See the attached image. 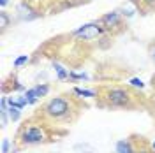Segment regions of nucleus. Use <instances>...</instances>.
Wrapping results in <instances>:
<instances>
[{"label": "nucleus", "mask_w": 155, "mask_h": 153, "mask_svg": "<svg viewBox=\"0 0 155 153\" xmlns=\"http://www.w3.org/2000/svg\"><path fill=\"white\" fill-rule=\"evenodd\" d=\"M44 111H46V115L51 116V118H62V116L67 115V111H69V102L65 100V99L55 97V99H51L48 104H46Z\"/></svg>", "instance_id": "obj_1"}, {"label": "nucleus", "mask_w": 155, "mask_h": 153, "mask_svg": "<svg viewBox=\"0 0 155 153\" xmlns=\"http://www.w3.org/2000/svg\"><path fill=\"white\" fill-rule=\"evenodd\" d=\"M106 99L111 106H127L129 100H130V95H129V92H125V90L115 88V90H111V92L107 93Z\"/></svg>", "instance_id": "obj_2"}, {"label": "nucleus", "mask_w": 155, "mask_h": 153, "mask_svg": "<svg viewBox=\"0 0 155 153\" xmlns=\"http://www.w3.org/2000/svg\"><path fill=\"white\" fill-rule=\"evenodd\" d=\"M42 139H44V132H42L41 127H28L21 135V141L25 144H37Z\"/></svg>", "instance_id": "obj_3"}, {"label": "nucleus", "mask_w": 155, "mask_h": 153, "mask_svg": "<svg viewBox=\"0 0 155 153\" xmlns=\"http://www.w3.org/2000/svg\"><path fill=\"white\" fill-rule=\"evenodd\" d=\"M101 32H102L101 25H97V23H88V25H83L81 28H78L76 32H74V35H78V37H83V39H87V41H90V39L97 37Z\"/></svg>", "instance_id": "obj_4"}, {"label": "nucleus", "mask_w": 155, "mask_h": 153, "mask_svg": "<svg viewBox=\"0 0 155 153\" xmlns=\"http://www.w3.org/2000/svg\"><path fill=\"white\" fill-rule=\"evenodd\" d=\"M101 21H102L106 27H116V25H120V14H118V12H107V14L102 16Z\"/></svg>", "instance_id": "obj_5"}, {"label": "nucleus", "mask_w": 155, "mask_h": 153, "mask_svg": "<svg viewBox=\"0 0 155 153\" xmlns=\"http://www.w3.org/2000/svg\"><path fill=\"white\" fill-rule=\"evenodd\" d=\"M116 153H136L129 141H118L116 143Z\"/></svg>", "instance_id": "obj_6"}, {"label": "nucleus", "mask_w": 155, "mask_h": 153, "mask_svg": "<svg viewBox=\"0 0 155 153\" xmlns=\"http://www.w3.org/2000/svg\"><path fill=\"white\" fill-rule=\"evenodd\" d=\"M25 97H27L28 104H34V102H35V100L39 99V93H37V90H35V88H32V90H27Z\"/></svg>", "instance_id": "obj_7"}, {"label": "nucleus", "mask_w": 155, "mask_h": 153, "mask_svg": "<svg viewBox=\"0 0 155 153\" xmlns=\"http://www.w3.org/2000/svg\"><path fill=\"white\" fill-rule=\"evenodd\" d=\"M55 69H57V72H58V79H65V77L71 76L67 70L62 67V65H58V63H55Z\"/></svg>", "instance_id": "obj_8"}, {"label": "nucleus", "mask_w": 155, "mask_h": 153, "mask_svg": "<svg viewBox=\"0 0 155 153\" xmlns=\"http://www.w3.org/2000/svg\"><path fill=\"white\" fill-rule=\"evenodd\" d=\"M7 111H9L11 120H12V122H18V120H19V109H18V107H9Z\"/></svg>", "instance_id": "obj_9"}, {"label": "nucleus", "mask_w": 155, "mask_h": 153, "mask_svg": "<svg viewBox=\"0 0 155 153\" xmlns=\"http://www.w3.org/2000/svg\"><path fill=\"white\" fill-rule=\"evenodd\" d=\"M74 93L76 95H81V97H94L95 93L90 92V90H81V88H74Z\"/></svg>", "instance_id": "obj_10"}, {"label": "nucleus", "mask_w": 155, "mask_h": 153, "mask_svg": "<svg viewBox=\"0 0 155 153\" xmlns=\"http://www.w3.org/2000/svg\"><path fill=\"white\" fill-rule=\"evenodd\" d=\"M35 90H37V93H39V97H44L46 93H48V90H49V86L48 85H39V86H35Z\"/></svg>", "instance_id": "obj_11"}, {"label": "nucleus", "mask_w": 155, "mask_h": 153, "mask_svg": "<svg viewBox=\"0 0 155 153\" xmlns=\"http://www.w3.org/2000/svg\"><path fill=\"white\" fill-rule=\"evenodd\" d=\"M27 62H28V57H27V55H23V57H19V58L14 60V67H21V65H23V63H27Z\"/></svg>", "instance_id": "obj_12"}, {"label": "nucleus", "mask_w": 155, "mask_h": 153, "mask_svg": "<svg viewBox=\"0 0 155 153\" xmlns=\"http://www.w3.org/2000/svg\"><path fill=\"white\" fill-rule=\"evenodd\" d=\"M7 21H9V19H7V14L2 11V12H0V27L5 28V27H7Z\"/></svg>", "instance_id": "obj_13"}, {"label": "nucleus", "mask_w": 155, "mask_h": 153, "mask_svg": "<svg viewBox=\"0 0 155 153\" xmlns=\"http://www.w3.org/2000/svg\"><path fill=\"white\" fill-rule=\"evenodd\" d=\"M130 85L136 86V88H143V86H145V83H143L141 79H137V77H132V79H130Z\"/></svg>", "instance_id": "obj_14"}, {"label": "nucleus", "mask_w": 155, "mask_h": 153, "mask_svg": "<svg viewBox=\"0 0 155 153\" xmlns=\"http://www.w3.org/2000/svg\"><path fill=\"white\" fill-rule=\"evenodd\" d=\"M7 151H9V141L4 139V141H2V153H7Z\"/></svg>", "instance_id": "obj_15"}, {"label": "nucleus", "mask_w": 155, "mask_h": 153, "mask_svg": "<svg viewBox=\"0 0 155 153\" xmlns=\"http://www.w3.org/2000/svg\"><path fill=\"white\" fill-rule=\"evenodd\" d=\"M71 77H72V79H87L85 74H71Z\"/></svg>", "instance_id": "obj_16"}, {"label": "nucleus", "mask_w": 155, "mask_h": 153, "mask_svg": "<svg viewBox=\"0 0 155 153\" xmlns=\"http://www.w3.org/2000/svg\"><path fill=\"white\" fill-rule=\"evenodd\" d=\"M0 5H2V7H5V5H7V0H0Z\"/></svg>", "instance_id": "obj_17"}, {"label": "nucleus", "mask_w": 155, "mask_h": 153, "mask_svg": "<svg viewBox=\"0 0 155 153\" xmlns=\"http://www.w3.org/2000/svg\"><path fill=\"white\" fill-rule=\"evenodd\" d=\"M145 2H148V4H152V2H155V0H145Z\"/></svg>", "instance_id": "obj_18"}, {"label": "nucleus", "mask_w": 155, "mask_h": 153, "mask_svg": "<svg viewBox=\"0 0 155 153\" xmlns=\"http://www.w3.org/2000/svg\"><path fill=\"white\" fill-rule=\"evenodd\" d=\"M152 57H153V60H155V49H153V55H152Z\"/></svg>", "instance_id": "obj_19"}, {"label": "nucleus", "mask_w": 155, "mask_h": 153, "mask_svg": "<svg viewBox=\"0 0 155 153\" xmlns=\"http://www.w3.org/2000/svg\"><path fill=\"white\" fill-rule=\"evenodd\" d=\"M153 151H155V143H153Z\"/></svg>", "instance_id": "obj_20"}, {"label": "nucleus", "mask_w": 155, "mask_h": 153, "mask_svg": "<svg viewBox=\"0 0 155 153\" xmlns=\"http://www.w3.org/2000/svg\"><path fill=\"white\" fill-rule=\"evenodd\" d=\"M141 153H145V151H141Z\"/></svg>", "instance_id": "obj_21"}]
</instances>
